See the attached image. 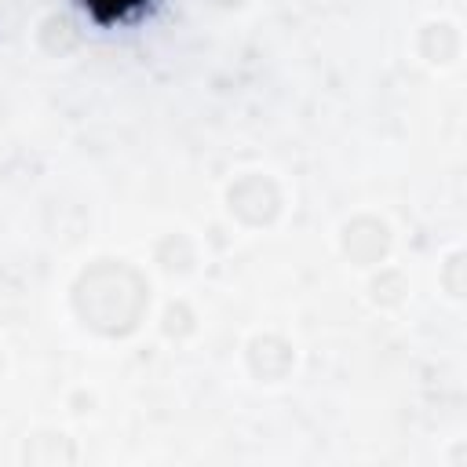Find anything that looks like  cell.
Masks as SVG:
<instances>
[{
  "label": "cell",
  "instance_id": "1",
  "mask_svg": "<svg viewBox=\"0 0 467 467\" xmlns=\"http://www.w3.org/2000/svg\"><path fill=\"white\" fill-rule=\"evenodd\" d=\"M91 4V11L99 15V18H117V15H124L135 0H88Z\"/></svg>",
  "mask_w": 467,
  "mask_h": 467
}]
</instances>
